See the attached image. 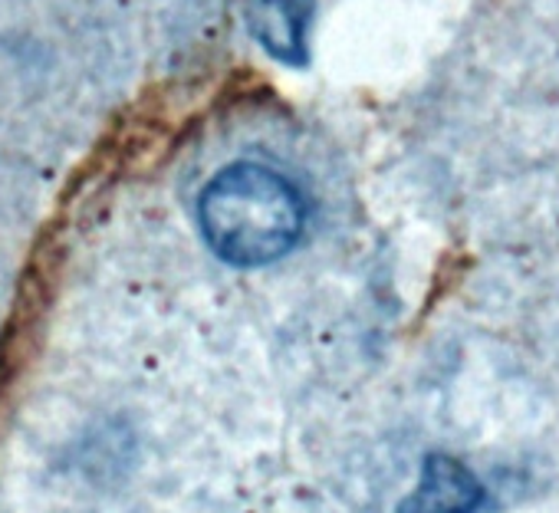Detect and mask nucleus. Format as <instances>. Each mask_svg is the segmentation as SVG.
Returning a JSON list of instances; mask_svg holds the SVG:
<instances>
[{"label":"nucleus","instance_id":"obj_1","mask_svg":"<svg viewBox=\"0 0 559 513\" xmlns=\"http://www.w3.org/2000/svg\"><path fill=\"white\" fill-rule=\"evenodd\" d=\"M198 220L221 261L263 267L297 247L307 211L300 191L284 175L240 162L207 181L198 201Z\"/></svg>","mask_w":559,"mask_h":513},{"label":"nucleus","instance_id":"obj_2","mask_svg":"<svg viewBox=\"0 0 559 513\" xmlns=\"http://www.w3.org/2000/svg\"><path fill=\"white\" fill-rule=\"evenodd\" d=\"M313 14L317 0H243V24L250 37L287 67H307Z\"/></svg>","mask_w":559,"mask_h":513},{"label":"nucleus","instance_id":"obj_3","mask_svg":"<svg viewBox=\"0 0 559 513\" xmlns=\"http://www.w3.org/2000/svg\"><path fill=\"white\" fill-rule=\"evenodd\" d=\"M484 503V484L471 467L448 454H428L418 487L402 500L399 513H474Z\"/></svg>","mask_w":559,"mask_h":513}]
</instances>
